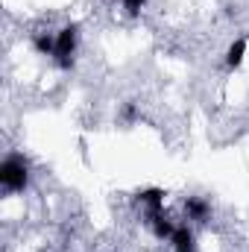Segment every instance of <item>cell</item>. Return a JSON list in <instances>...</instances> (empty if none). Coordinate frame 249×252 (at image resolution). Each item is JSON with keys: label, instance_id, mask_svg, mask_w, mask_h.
I'll return each mask as SVG.
<instances>
[{"label": "cell", "instance_id": "6da1fadb", "mask_svg": "<svg viewBox=\"0 0 249 252\" xmlns=\"http://www.w3.org/2000/svg\"><path fill=\"white\" fill-rule=\"evenodd\" d=\"M30 179H32L30 158L24 153H6V158L0 161V190L6 196L24 193L30 188Z\"/></svg>", "mask_w": 249, "mask_h": 252}, {"label": "cell", "instance_id": "7a4b0ae2", "mask_svg": "<svg viewBox=\"0 0 249 252\" xmlns=\"http://www.w3.org/2000/svg\"><path fill=\"white\" fill-rule=\"evenodd\" d=\"M76 53H79V24L67 21L56 30V47H53V64L59 70H70L76 64Z\"/></svg>", "mask_w": 249, "mask_h": 252}, {"label": "cell", "instance_id": "3957f363", "mask_svg": "<svg viewBox=\"0 0 249 252\" xmlns=\"http://www.w3.org/2000/svg\"><path fill=\"white\" fill-rule=\"evenodd\" d=\"M182 211H185V223H190V226H205L214 217L211 199L208 196H199V193H190V196L182 199Z\"/></svg>", "mask_w": 249, "mask_h": 252}, {"label": "cell", "instance_id": "277c9868", "mask_svg": "<svg viewBox=\"0 0 249 252\" xmlns=\"http://www.w3.org/2000/svg\"><path fill=\"white\" fill-rule=\"evenodd\" d=\"M144 223H147V229H150V235H153L156 241H170V238H173V232H176V226H179V223L170 217V211H167V208L147 214V217H144Z\"/></svg>", "mask_w": 249, "mask_h": 252}, {"label": "cell", "instance_id": "5b68a950", "mask_svg": "<svg viewBox=\"0 0 249 252\" xmlns=\"http://www.w3.org/2000/svg\"><path fill=\"white\" fill-rule=\"evenodd\" d=\"M167 202V190L164 188H141L135 193V205L141 208V214H153V211H161Z\"/></svg>", "mask_w": 249, "mask_h": 252}, {"label": "cell", "instance_id": "8992f818", "mask_svg": "<svg viewBox=\"0 0 249 252\" xmlns=\"http://www.w3.org/2000/svg\"><path fill=\"white\" fill-rule=\"evenodd\" d=\"M247 53H249V38L247 35H238L235 41H229V47H226V53H223V64H226L229 70H238L241 64L247 62Z\"/></svg>", "mask_w": 249, "mask_h": 252}, {"label": "cell", "instance_id": "52a82bcc", "mask_svg": "<svg viewBox=\"0 0 249 252\" xmlns=\"http://www.w3.org/2000/svg\"><path fill=\"white\" fill-rule=\"evenodd\" d=\"M170 252H196V235H193V226L190 223H179L173 238L167 241Z\"/></svg>", "mask_w": 249, "mask_h": 252}, {"label": "cell", "instance_id": "ba28073f", "mask_svg": "<svg viewBox=\"0 0 249 252\" xmlns=\"http://www.w3.org/2000/svg\"><path fill=\"white\" fill-rule=\"evenodd\" d=\"M32 50L38 53V56H50L53 59V47H56V32H50V30H38V32H32Z\"/></svg>", "mask_w": 249, "mask_h": 252}, {"label": "cell", "instance_id": "9c48e42d", "mask_svg": "<svg viewBox=\"0 0 249 252\" xmlns=\"http://www.w3.org/2000/svg\"><path fill=\"white\" fill-rule=\"evenodd\" d=\"M147 3L150 0H121V6H124V12L129 18H141V12L147 9Z\"/></svg>", "mask_w": 249, "mask_h": 252}, {"label": "cell", "instance_id": "30bf717a", "mask_svg": "<svg viewBox=\"0 0 249 252\" xmlns=\"http://www.w3.org/2000/svg\"><path fill=\"white\" fill-rule=\"evenodd\" d=\"M138 118H141L138 106H135V103H124V109H121V121H124V124H135Z\"/></svg>", "mask_w": 249, "mask_h": 252}]
</instances>
